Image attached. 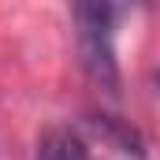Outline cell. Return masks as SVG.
I'll return each mask as SVG.
<instances>
[{"label":"cell","instance_id":"4","mask_svg":"<svg viewBox=\"0 0 160 160\" xmlns=\"http://www.w3.org/2000/svg\"><path fill=\"white\" fill-rule=\"evenodd\" d=\"M157 86H160V78H157Z\"/></svg>","mask_w":160,"mask_h":160},{"label":"cell","instance_id":"1","mask_svg":"<svg viewBox=\"0 0 160 160\" xmlns=\"http://www.w3.org/2000/svg\"><path fill=\"white\" fill-rule=\"evenodd\" d=\"M75 38H78V60L93 86L116 93L119 89V60H116V19L119 8L112 4H75Z\"/></svg>","mask_w":160,"mask_h":160},{"label":"cell","instance_id":"3","mask_svg":"<svg viewBox=\"0 0 160 160\" xmlns=\"http://www.w3.org/2000/svg\"><path fill=\"white\" fill-rule=\"evenodd\" d=\"M34 160H89V153H86V142L78 134H71L67 127H56V130L41 134Z\"/></svg>","mask_w":160,"mask_h":160},{"label":"cell","instance_id":"2","mask_svg":"<svg viewBox=\"0 0 160 160\" xmlns=\"http://www.w3.org/2000/svg\"><path fill=\"white\" fill-rule=\"evenodd\" d=\"M89 127L101 134V138H108L119 153H130V157H145V142H142V134L130 127V123H123L119 116H108V112H101V116H89Z\"/></svg>","mask_w":160,"mask_h":160}]
</instances>
